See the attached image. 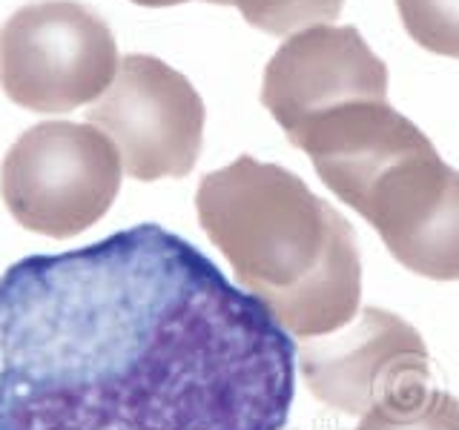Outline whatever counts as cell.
<instances>
[{"instance_id": "10", "label": "cell", "mask_w": 459, "mask_h": 430, "mask_svg": "<svg viewBox=\"0 0 459 430\" xmlns=\"http://www.w3.org/2000/svg\"><path fill=\"white\" fill-rule=\"evenodd\" d=\"M236 6L253 29L267 35H296L310 26H322L342 14L344 0H210Z\"/></svg>"}, {"instance_id": "2", "label": "cell", "mask_w": 459, "mask_h": 430, "mask_svg": "<svg viewBox=\"0 0 459 430\" xmlns=\"http://www.w3.org/2000/svg\"><path fill=\"white\" fill-rule=\"evenodd\" d=\"M198 224L293 339L330 336L362 301V258L344 215L296 172L238 155L207 172L195 193Z\"/></svg>"}, {"instance_id": "9", "label": "cell", "mask_w": 459, "mask_h": 430, "mask_svg": "<svg viewBox=\"0 0 459 430\" xmlns=\"http://www.w3.org/2000/svg\"><path fill=\"white\" fill-rule=\"evenodd\" d=\"M356 430H459V399L439 387H413L368 410Z\"/></svg>"}, {"instance_id": "3", "label": "cell", "mask_w": 459, "mask_h": 430, "mask_svg": "<svg viewBox=\"0 0 459 430\" xmlns=\"http://www.w3.org/2000/svg\"><path fill=\"white\" fill-rule=\"evenodd\" d=\"M118 190L121 155L92 124H38L21 133L0 164V195L12 219L57 241L98 224Z\"/></svg>"}, {"instance_id": "4", "label": "cell", "mask_w": 459, "mask_h": 430, "mask_svg": "<svg viewBox=\"0 0 459 430\" xmlns=\"http://www.w3.org/2000/svg\"><path fill=\"white\" fill-rule=\"evenodd\" d=\"M118 64L109 23L78 0H35L0 26V90L29 112L95 104Z\"/></svg>"}, {"instance_id": "11", "label": "cell", "mask_w": 459, "mask_h": 430, "mask_svg": "<svg viewBox=\"0 0 459 430\" xmlns=\"http://www.w3.org/2000/svg\"><path fill=\"white\" fill-rule=\"evenodd\" d=\"M396 9L422 49L459 61V0H396Z\"/></svg>"}, {"instance_id": "5", "label": "cell", "mask_w": 459, "mask_h": 430, "mask_svg": "<svg viewBox=\"0 0 459 430\" xmlns=\"http://www.w3.org/2000/svg\"><path fill=\"white\" fill-rule=\"evenodd\" d=\"M86 121L112 138L121 164L138 181L190 176L204 147L207 109L190 78L155 55L121 57L109 90Z\"/></svg>"}, {"instance_id": "8", "label": "cell", "mask_w": 459, "mask_h": 430, "mask_svg": "<svg viewBox=\"0 0 459 430\" xmlns=\"http://www.w3.org/2000/svg\"><path fill=\"white\" fill-rule=\"evenodd\" d=\"M356 98H387V66L356 26H310L270 57L262 104L284 135Z\"/></svg>"}, {"instance_id": "6", "label": "cell", "mask_w": 459, "mask_h": 430, "mask_svg": "<svg viewBox=\"0 0 459 430\" xmlns=\"http://www.w3.org/2000/svg\"><path fill=\"white\" fill-rule=\"evenodd\" d=\"M396 262L434 281H459V169L428 135L385 164L351 204Z\"/></svg>"}, {"instance_id": "7", "label": "cell", "mask_w": 459, "mask_h": 430, "mask_svg": "<svg viewBox=\"0 0 459 430\" xmlns=\"http://www.w3.org/2000/svg\"><path fill=\"white\" fill-rule=\"evenodd\" d=\"M307 391L348 416H365L385 399L430 382L420 330L382 307H365L330 339H305L296 350Z\"/></svg>"}, {"instance_id": "1", "label": "cell", "mask_w": 459, "mask_h": 430, "mask_svg": "<svg viewBox=\"0 0 459 430\" xmlns=\"http://www.w3.org/2000/svg\"><path fill=\"white\" fill-rule=\"evenodd\" d=\"M293 396L290 333L161 224L0 276V430H281Z\"/></svg>"}, {"instance_id": "12", "label": "cell", "mask_w": 459, "mask_h": 430, "mask_svg": "<svg viewBox=\"0 0 459 430\" xmlns=\"http://www.w3.org/2000/svg\"><path fill=\"white\" fill-rule=\"evenodd\" d=\"M138 6H147V9H167V6H178V4H190V0H133ZM210 4V0H207Z\"/></svg>"}]
</instances>
